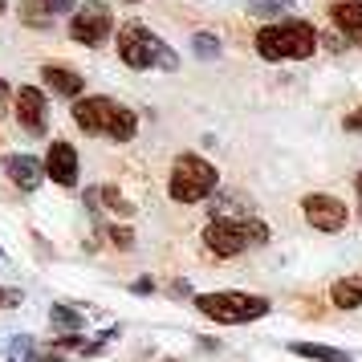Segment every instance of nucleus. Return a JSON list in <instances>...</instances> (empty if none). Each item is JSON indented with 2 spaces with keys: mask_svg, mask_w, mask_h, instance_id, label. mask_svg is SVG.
I'll return each instance as SVG.
<instances>
[{
  "mask_svg": "<svg viewBox=\"0 0 362 362\" xmlns=\"http://www.w3.org/2000/svg\"><path fill=\"white\" fill-rule=\"evenodd\" d=\"M159 53H163V41L151 33L147 25H139V21H127L122 29H118V57L127 62L131 69H151L159 66Z\"/></svg>",
  "mask_w": 362,
  "mask_h": 362,
  "instance_id": "5",
  "label": "nucleus"
},
{
  "mask_svg": "<svg viewBox=\"0 0 362 362\" xmlns=\"http://www.w3.org/2000/svg\"><path fill=\"white\" fill-rule=\"evenodd\" d=\"M301 216L313 232H342L346 220H350V208H346L338 196H326V192H313V196L301 199Z\"/></svg>",
  "mask_w": 362,
  "mask_h": 362,
  "instance_id": "8",
  "label": "nucleus"
},
{
  "mask_svg": "<svg viewBox=\"0 0 362 362\" xmlns=\"http://www.w3.org/2000/svg\"><path fill=\"white\" fill-rule=\"evenodd\" d=\"M4 175L17 183L21 192H33L41 180H49L45 175V163H37L33 155H4Z\"/></svg>",
  "mask_w": 362,
  "mask_h": 362,
  "instance_id": "12",
  "label": "nucleus"
},
{
  "mask_svg": "<svg viewBox=\"0 0 362 362\" xmlns=\"http://www.w3.org/2000/svg\"><path fill=\"white\" fill-rule=\"evenodd\" d=\"M216 183H220V171H216L204 155L183 151L180 159L171 163L167 192H171V199H175V204H199V199H208L216 192Z\"/></svg>",
  "mask_w": 362,
  "mask_h": 362,
  "instance_id": "4",
  "label": "nucleus"
},
{
  "mask_svg": "<svg viewBox=\"0 0 362 362\" xmlns=\"http://www.w3.org/2000/svg\"><path fill=\"white\" fill-rule=\"evenodd\" d=\"M13 110H17V122L29 134H45L49 131V102H45V90H37V86H21L17 98H13Z\"/></svg>",
  "mask_w": 362,
  "mask_h": 362,
  "instance_id": "9",
  "label": "nucleus"
},
{
  "mask_svg": "<svg viewBox=\"0 0 362 362\" xmlns=\"http://www.w3.org/2000/svg\"><path fill=\"white\" fill-rule=\"evenodd\" d=\"M33 4H41L49 17H57V13H69V8H74V0H33Z\"/></svg>",
  "mask_w": 362,
  "mask_h": 362,
  "instance_id": "20",
  "label": "nucleus"
},
{
  "mask_svg": "<svg viewBox=\"0 0 362 362\" xmlns=\"http://www.w3.org/2000/svg\"><path fill=\"white\" fill-rule=\"evenodd\" d=\"M317 45H322V41H317V29L301 17L264 25L261 33H257V53H261L264 62H285V57L305 62V57L317 53Z\"/></svg>",
  "mask_w": 362,
  "mask_h": 362,
  "instance_id": "1",
  "label": "nucleus"
},
{
  "mask_svg": "<svg viewBox=\"0 0 362 362\" xmlns=\"http://www.w3.org/2000/svg\"><path fill=\"white\" fill-rule=\"evenodd\" d=\"M252 13H261V17H277V13H289V4L293 0H245Z\"/></svg>",
  "mask_w": 362,
  "mask_h": 362,
  "instance_id": "18",
  "label": "nucleus"
},
{
  "mask_svg": "<svg viewBox=\"0 0 362 362\" xmlns=\"http://www.w3.org/2000/svg\"><path fill=\"white\" fill-rule=\"evenodd\" d=\"M110 240H115V248H131L134 245V232L131 228H118V224H115V228H110Z\"/></svg>",
  "mask_w": 362,
  "mask_h": 362,
  "instance_id": "21",
  "label": "nucleus"
},
{
  "mask_svg": "<svg viewBox=\"0 0 362 362\" xmlns=\"http://www.w3.org/2000/svg\"><path fill=\"white\" fill-rule=\"evenodd\" d=\"M127 4H139V0H127Z\"/></svg>",
  "mask_w": 362,
  "mask_h": 362,
  "instance_id": "26",
  "label": "nucleus"
},
{
  "mask_svg": "<svg viewBox=\"0 0 362 362\" xmlns=\"http://www.w3.org/2000/svg\"><path fill=\"white\" fill-rule=\"evenodd\" d=\"M354 187H358V212H362V171H358V180H354Z\"/></svg>",
  "mask_w": 362,
  "mask_h": 362,
  "instance_id": "25",
  "label": "nucleus"
},
{
  "mask_svg": "<svg viewBox=\"0 0 362 362\" xmlns=\"http://www.w3.org/2000/svg\"><path fill=\"white\" fill-rule=\"evenodd\" d=\"M49 322H53L57 329H69V334H78V329H82V313L69 310V305H53V310H49Z\"/></svg>",
  "mask_w": 362,
  "mask_h": 362,
  "instance_id": "16",
  "label": "nucleus"
},
{
  "mask_svg": "<svg viewBox=\"0 0 362 362\" xmlns=\"http://www.w3.org/2000/svg\"><path fill=\"white\" fill-rule=\"evenodd\" d=\"M134 289H139V293H151V289H155V281L143 277V281H134Z\"/></svg>",
  "mask_w": 362,
  "mask_h": 362,
  "instance_id": "24",
  "label": "nucleus"
},
{
  "mask_svg": "<svg viewBox=\"0 0 362 362\" xmlns=\"http://www.w3.org/2000/svg\"><path fill=\"white\" fill-rule=\"evenodd\" d=\"M192 45H196L199 57H216V53H220V41H216L212 33H196L192 37Z\"/></svg>",
  "mask_w": 362,
  "mask_h": 362,
  "instance_id": "19",
  "label": "nucleus"
},
{
  "mask_svg": "<svg viewBox=\"0 0 362 362\" xmlns=\"http://www.w3.org/2000/svg\"><path fill=\"white\" fill-rule=\"evenodd\" d=\"M45 175L57 187H78V151H74V143H66V139L49 143V151H45Z\"/></svg>",
  "mask_w": 362,
  "mask_h": 362,
  "instance_id": "10",
  "label": "nucleus"
},
{
  "mask_svg": "<svg viewBox=\"0 0 362 362\" xmlns=\"http://www.w3.org/2000/svg\"><path fill=\"white\" fill-rule=\"evenodd\" d=\"M17 301H21L17 289H4V305H8V310H17Z\"/></svg>",
  "mask_w": 362,
  "mask_h": 362,
  "instance_id": "23",
  "label": "nucleus"
},
{
  "mask_svg": "<svg viewBox=\"0 0 362 362\" xmlns=\"http://www.w3.org/2000/svg\"><path fill=\"white\" fill-rule=\"evenodd\" d=\"M122 110L115 98H106V94H86V98L74 102V122H78V131L82 134H106L110 139V127H115V115Z\"/></svg>",
  "mask_w": 362,
  "mask_h": 362,
  "instance_id": "7",
  "label": "nucleus"
},
{
  "mask_svg": "<svg viewBox=\"0 0 362 362\" xmlns=\"http://www.w3.org/2000/svg\"><path fill=\"white\" fill-rule=\"evenodd\" d=\"M329 301H334V310H358L362 305V277H338L334 289H329Z\"/></svg>",
  "mask_w": 362,
  "mask_h": 362,
  "instance_id": "14",
  "label": "nucleus"
},
{
  "mask_svg": "<svg viewBox=\"0 0 362 362\" xmlns=\"http://www.w3.org/2000/svg\"><path fill=\"white\" fill-rule=\"evenodd\" d=\"M204 245L212 257H240L248 245H269V224L257 220V216H240V220H212L204 228Z\"/></svg>",
  "mask_w": 362,
  "mask_h": 362,
  "instance_id": "3",
  "label": "nucleus"
},
{
  "mask_svg": "<svg viewBox=\"0 0 362 362\" xmlns=\"http://www.w3.org/2000/svg\"><path fill=\"white\" fill-rule=\"evenodd\" d=\"M289 350L301 354V358H313V362H354L346 350H338V346H322V342H293Z\"/></svg>",
  "mask_w": 362,
  "mask_h": 362,
  "instance_id": "15",
  "label": "nucleus"
},
{
  "mask_svg": "<svg viewBox=\"0 0 362 362\" xmlns=\"http://www.w3.org/2000/svg\"><path fill=\"white\" fill-rule=\"evenodd\" d=\"M110 33H115V17H110V8L98 4V0L82 4V8L69 17V41H74V45H102Z\"/></svg>",
  "mask_w": 362,
  "mask_h": 362,
  "instance_id": "6",
  "label": "nucleus"
},
{
  "mask_svg": "<svg viewBox=\"0 0 362 362\" xmlns=\"http://www.w3.org/2000/svg\"><path fill=\"white\" fill-rule=\"evenodd\" d=\"M342 127H346V131H362V110L346 115V118H342Z\"/></svg>",
  "mask_w": 362,
  "mask_h": 362,
  "instance_id": "22",
  "label": "nucleus"
},
{
  "mask_svg": "<svg viewBox=\"0 0 362 362\" xmlns=\"http://www.w3.org/2000/svg\"><path fill=\"white\" fill-rule=\"evenodd\" d=\"M98 204H106V208H110V212H118V216H131V212H134L131 199L122 196L118 187H102V192H98Z\"/></svg>",
  "mask_w": 362,
  "mask_h": 362,
  "instance_id": "17",
  "label": "nucleus"
},
{
  "mask_svg": "<svg viewBox=\"0 0 362 362\" xmlns=\"http://www.w3.org/2000/svg\"><path fill=\"white\" fill-rule=\"evenodd\" d=\"M196 310L204 317H212L220 326H245V322H257L273 310L269 297L261 293H245V289H216V293H199Z\"/></svg>",
  "mask_w": 362,
  "mask_h": 362,
  "instance_id": "2",
  "label": "nucleus"
},
{
  "mask_svg": "<svg viewBox=\"0 0 362 362\" xmlns=\"http://www.w3.org/2000/svg\"><path fill=\"white\" fill-rule=\"evenodd\" d=\"M329 21H334V29H338L346 41L362 45V0H338V4L329 8Z\"/></svg>",
  "mask_w": 362,
  "mask_h": 362,
  "instance_id": "13",
  "label": "nucleus"
},
{
  "mask_svg": "<svg viewBox=\"0 0 362 362\" xmlns=\"http://www.w3.org/2000/svg\"><path fill=\"white\" fill-rule=\"evenodd\" d=\"M41 78H45V90L49 94H57V98H86L82 90H86V78L78 74V69H69V66H45L41 69Z\"/></svg>",
  "mask_w": 362,
  "mask_h": 362,
  "instance_id": "11",
  "label": "nucleus"
}]
</instances>
